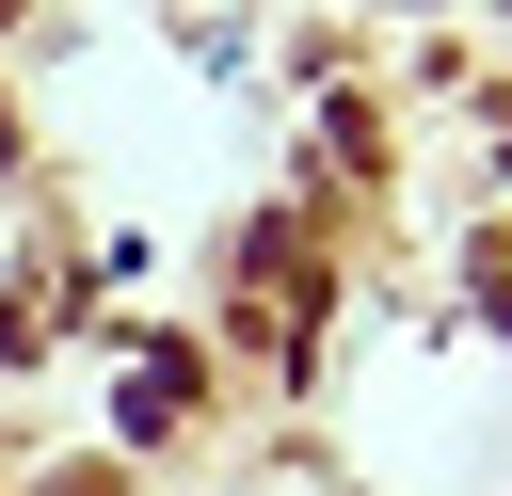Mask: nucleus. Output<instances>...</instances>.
<instances>
[]
</instances>
